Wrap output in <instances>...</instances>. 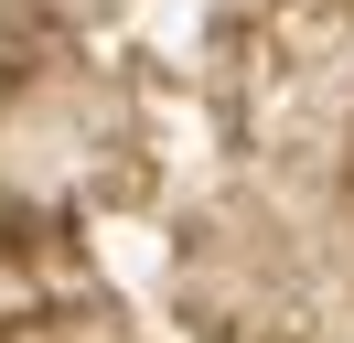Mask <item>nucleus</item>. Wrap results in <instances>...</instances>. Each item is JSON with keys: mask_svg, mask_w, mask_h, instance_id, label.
<instances>
[]
</instances>
